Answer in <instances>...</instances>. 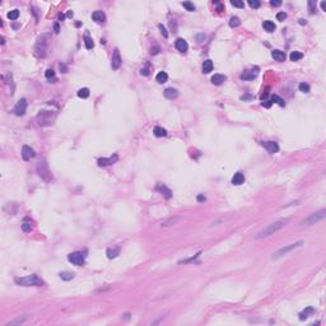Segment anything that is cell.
I'll use <instances>...</instances> for the list:
<instances>
[{"mask_svg": "<svg viewBox=\"0 0 326 326\" xmlns=\"http://www.w3.org/2000/svg\"><path fill=\"white\" fill-rule=\"evenodd\" d=\"M288 223V219H280V220H277L274 223L269 224L268 227H265L263 231H260L256 236V238H265V237H269L271 235H274L275 232H278L279 229H282L284 225Z\"/></svg>", "mask_w": 326, "mask_h": 326, "instance_id": "1", "label": "cell"}, {"mask_svg": "<svg viewBox=\"0 0 326 326\" xmlns=\"http://www.w3.org/2000/svg\"><path fill=\"white\" fill-rule=\"evenodd\" d=\"M14 282L18 285H23V287H41L45 284L44 280L41 278H38L36 274L27 275V277H23V278H15Z\"/></svg>", "mask_w": 326, "mask_h": 326, "instance_id": "2", "label": "cell"}, {"mask_svg": "<svg viewBox=\"0 0 326 326\" xmlns=\"http://www.w3.org/2000/svg\"><path fill=\"white\" fill-rule=\"evenodd\" d=\"M303 241H298V242H294V243H290V245H287V246H284V247H282V248H279V250L277 251V252H274V255H273V260H277V259H280V258H283V256L284 255H287V254H289L290 251H293L294 248H297V247H301V246H303Z\"/></svg>", "mask_w": 326, "mask_h": 326, "instance_id": "3", "label": "cell"}, {"mask_svg": "<svg viewBox=\"0 0 326 326\" xmlns=\"http://www.w3.org/2000/svg\"><path fill=\"white\" fill-rule=\"evenodd\" d=\"M325 215H326V210L325 209H322V210H320V212H317V213H313V214H311V215H310L308 218H306V219L302 222V227H305V225H312V224H316L317 222H320L321 219H324L325 218Z\"/></svg>", "mask_w": 326, "mask_h": 326, "instance_id": "4", "label": "cell"}, {"mask_svg": "<svg viewBox=\"0 0 326 326\" xmlns=\"http://www.w3.org/2000/svg\"><path fill=\"white\" fill-rule=\"evenodd\" d=\"M68 260L73 265H76V266L84 265V255L82 252H71L70 255H68Z\"/></svg>", "mask_w": 326, "mask_h": 326, "instance_id": "5", "label": "cell"}, {"mask_svg": "<svg viewBox=\"0 0 326 326\" xmlns=\"http://www.w3.org/2000/svg\"><path fill=\"white\" fill-rule=\"evenodd\" d=\"M26 110H27V102L24 98H22V99H19L18 103L14 106L13 112L17 115V116H23V115L26 113Z\"/></svg>", "mask_w": 326, "mask_h": 326, "instance_id": "6", "label": "cell"}, {"mask_svg": "<svg viewBox=\"0 0 326 326\" xmlns=\"http://www.w3.org/2000/svg\"><path fill=\"white\" fill-rule=\"evenodd\" d=\"M121 66V57H120V52H118L117 49H115L113 51V55H112V59H111V68L113 70H117L118 68Z\"/></svg>", "mask_w": 326, "mask_h": 326, "instance_id": "7", "label": "cell"}, {"mask_svg": "<svg viewBox=\"0 0 326 326\" xmlns=\"http://www.w3.org/2000/svg\"><path fill=\"white\" fill-rule=\"evenodd\" d=\"M36 156V153H34V151L31 147H28V145H23L22 148V157L24 161H29L31 158H33V157Z\"/></svg>", "mask_w": 326, "mask_h": 326, "instance_id": "8", "label": "cell"}, {"mask_svg": "<svg viewBox=\"0 0 326 326\" xmlns=\"http://www.w3.org/2000/svg\"><path fill=\"white\" fill-rule=\"evenodd\" d=\"M263 145L270 154H274V153H277L279 151V145L275 141H266V143H263Z\"/></svg>", "mask_w": 326, "mask_h": 326, "instance_id": "9", "label": "cell"}, {"mask_svg": "<svg viewBox=\"0 0 326 326\" xmlns=\"http://www.w3.org/2000/svg\"><path fill=\"white\" fill-rule=\"evenodd\" d=\"M175 47L177 49L178 51L185 52V51H187V49H189V45H187V42L183 40V38H177L175 42Z\"/></svg>", "mask_w": 326, "mask_h": 326, "instance_id": "10", "label": "cell"}, {"mask_svg": "<svg viewBox=\"0 0 326 326\" xmlns=\"http://www.w3.org/2000/svg\"><path fill=\"white\" fill-rule=\"evenodd\" d=\"M92 18H93V21L97 22V23H103V22L106 21V15H105V13H103L102 10H96V11H93V14H92Z\"/></svg>", "mask_w": 326, "mask_h": 326, "instance_id": "11", "label": "cell"}, {"mask_svg": "<svg viewBox=\"0 0 326 326\" xmlns=\"http://www.w3.org/2000/svg\"><path fill=\"white\" fill-rule=\"evenodd\" d=\"M271 56H273V59H275V61H285L287 59V55L285 52L280 51V50H274V51H271Z\"/></svg>", "mask_w": 326, "mask_h": 326, "instance_id": "12", "label": "cell"}, {"mask_svg": "<svg viewBox=\"0 0 326 326\" xmlns=\"http://www.w3.org/2000/svg\"><path fill=\"white\" fill-rule=\"evenodd\" d=\"M163 94H164V97L168 99H175L178 97V91L175 89V88H167V89L163 92Z\"/></svg>", "mask_w": 326, "mask_h": 326, "instance_id": "13", "label": "cell"}, {"mask_svg": "<svg viewBox=\"0 0 326 326\" xmlns=\"http://www.w3.org/2000/svg\"><path fill=\"white\" fill-rule=\"evenodd\" d=\"M38 172H40V176H41V177H44L45 180H47L46 175L51 176V173H50V171H49V168H47V164H46L45 162H42V163L38 164Z\"/></svg>", "mask_w": 326, "mask_h": 326, "instance_id": "14", "label": "cell"}, {"mask_svg": "<svg viewBox=\"0 0 326 326\" xmlns=\"http://www.w3.org/2000/svg\"><path fill=\"white\" fill-rule=\"evenodd\" d=\"M157 190H159L161 193H162V195L166 199H170L171 196H172V193H171V190L168 189L167 186H164V185H162V183H158V185H157Z\"/></svg>", "mask_w": 326, "mask_h": 326, "instance_id": "15", "label": "cell"}, {"mask_svg": "<svg viewBox=\"0 0 326 326\" xmlns=\"http://www.w3.org/2000/svg\"><path fill=\"white\" fill-rule=\"evenodd\" d=\"M243 181H245V176H243L242 172H237V173H235V176H233V178H232V183L236 185V186L242 185Z\"/></svg>", "mask_w": 326, "mask_h": 326, "instance_id": "16", "label": "cell"}, {"mask_svg": "<svg viewBox=\"0 0 326 326\" xmlns=\"http://www.w3.org/2000/svg\"><path fill=\"white\" fill-rule=\"evenodd\" d=\"M227 79L225 78V75H222V74H214L212 76V83L215 84V86H220V84H223V82Z\"/></svg>", "mask_w": 326, "mask_h": 326, "instance_id": "17", "label": "cell"}, {"mask_svg": "<svg viewBox=\"0 0 326 326\" xmlns=\"http://www.w3.org/2000/svg\"><path fill=\"white\" fill-rule=\"evenodd\" d=\"M117 161V156H113V158H101L98 159V166H108V164H113V162Z\"/></svg>", "mask_w": 326, "mask_h": 326, "instance_id": "18", "label": "cell"}, {"mask_svg": "<svg viewBox=\"0 0 326 326\" xmlns=\"http://www.w3.org/2000/svg\"><path fill=\"white\" fill-rule=\"evenodd\" d=\"M213 70V61L212 60H205L204 63H203V71H204V74H208V73H210Z\"/></svg>", "mask_w": 326, "mask_h": 326, "instance_id": "19", "label": "cell"}, {"mask_svg": "<svg viewBox=\"0 0 326 326\" xmlns=\"http://www.w3.org/2000/svg\"><path fill=\"white\" fill-rule=\"evenodd\" d=\"M263 27H264V29H265L266 32H269V33H271V32H274V31H275V23L271 22V21H265V22L263 23Z\"/></svg>", "mask_w": 326, "mask_h": 326, "instance_id": "20", "label": "cell"}, {"mask_svg": "<svg viewBox=\"0 0 326 326\" xmlns=\"http://www.w3.org/2000/svg\"><path fill=\"white\" fill-rule=\"evenodd\" d=\"M167 79H168V75H167L166 71H159L158 74H157V76H156V80H157V82H158L159 84L166 83Z\"/></svg>", "mask_w": 326, "mask_h": 326, "instance_id": "21", "label": "cell"}, {"mask_svg": "<svg viewBox=\"0 0 326 326\" xmlns=\"http://www.w3.org/2000/svg\"><path fill=\"white\" fill-rule=\"evenodd\" d=\"M153 133H154V135L158 136V138H162V136H166V135H167L166 129L161 128V126H156L154 130H153Z\"/></svg>", "mask_w": 326, "mask_h": 326, "instance_id": "22", "label": "cell"}, {"mask_svg": "<svg viewBox=\"0 0 326 326\" xmlns=\"http://www.w3.org/2000/svg\"><path fill=\"white\" fill-rule=\"evenodd\" d=\"M118 252H120V248H118V247H116V248H108V250H107V258H108V259H115L118 255Z\"/></svg>", "mask_w": 326, "mask_h": 326, "instance_id": "23", "label": "cell"}, {"mask_svg": "<svg viewBox=\"0 0 326 326\" xmlns=\"http://www.w3.org/2000/svg\"><path fill=\"white\" fill-rule=\"evenodd\" d=\"M60 278L63 279V280H71L73 278H74V273H70V271H61V273L59 274Z\"/></svg>", "mask_w": 326, "mask_h": 326, "instance_id": "24", "label": "cell"}, {"mask_svg": "<svg viewBox=\"0 0 326 326\" xmlns=\"http://www.w3.org/2000/svg\"><path fill=\"white\" fill-rule=\"evenodd\" d=\"M78 97L79 98H88L89 97V89L88 88H82L78 91Z\"/></svg>", "mask_w": 326, "mask_h": 326, "instance_id": "25", "label": "cell"}, {"mask_svg": "<svg viewBox=\"0 0 326 326\" xmlns=\"http://www.w3.org/2000/svg\"><path fill=\"white\" fill-rule=\"evenodd\" d=\"M271 103H278V105H280V106H284L285 103H284V99L283 98H280L279 97V96H277V94H274L273 97H271Z\"/></svg>", "mask_w": 326, "mask_h": 326, "instance_id": "26", "label": "cell"}, {"mask_svg": "<svg viewBox=\"0 0 326 326\" xmlns=\"http://www.w3.org/2000/svg\"><path fill=\"white\" fill-rule=\"evenodd\" d=\"M18 17H19V10L18 9L10 10L9 13H8V18H9L10 21H15V19H18Z\"/></svg>", "mask_w": 326, "mask_h": 326, "instance_id": "27", "label": "cell"}, {"mask_svg": "<svg viewBox=\"0 0 326 326\" xmlns=\"http://www.w3.org/2000/svg\"><path fill=\"white\" fill-rule=\"evenodd\" d=\"M290 60L292 61H298V60H301L302 57H303V55H302L301 52H298V51H293L292 54H290Z\"/></svg>", "mask_w": 326, "mask_h": 326, "instance_id": "28", "label": "cell"}, {"mask_svg": "<svg viewBox=\"0 0 326 326\" xmlns=\"http://www.w3.org/2000/svg\"><path fill=\"white\" fill-rule=\"evenodd\" d=\"M241 24V21L238 17H232L231 21H229V26L232 27V28H235V27H238Z\"/></svg>", "mask_w": 326, "mask_h": 326, "instance_id": "29", "label": "cell"}, {"mask_svg": "<svg viewBox=\"0 0 326 326\" xmlns=\"http://www.w3.org/2000/svg\"><path fill=\"white\" fill-rule=\"evenodd\" d=\"M84 44H86V47L88 49V50H91V49H93V41H92V38L89 37V36H86L84 37Z\"/></svg>", "mask_w": 326, "mask_h": 326, "instance_id": "30", "label": "cell"}, {"mask_svg": "<svg viewBox=\"0 0 326 326\" xmlns=\"http://www.w3.org/2000/svg\"><path fill=\"white\" fill-rule=\"evenodd\" d=\"M182 6L185 8L186 10H189V11H194L195 10V5L193 3H190V1H185V3H182Z\"/></svg>", "mask_w": 326, "mask_h": 326, "instance_id": "31", "label": "cell"}, {"mask_svg": "<svg viewBox=\"0 0 326 326\" xmlns=\"http://www.w3.org/2000/svg\"><path fill=\"white\" fill-rule=\"evenodd\" d=\"M22 231L26 232V233H29L31 231H32V225H31V223H23L22 224Z\"/></svg>", "mask_w": 326, "mask_h": 326, "instance_id": "32", "label": "cell"}, {"mask_svg": "<svg viewBox=\"0 0 326 326\" xmlns=\"http://www.w3.org/2000/svg\"><path fill=\"white\" fill-rule=\"evenodd\" d=\"M298 88H300V91L303 92V93H308V92H310V86H308V84H306V83H301Z\"/></svg>", "mask_w": 326, "mask_h": 326, "instance_id": "33", "label": "cell"}, {"mask_svg": "<svg viewBox=\"0 0 326 326\" xmlns=\"http://www.w3.org/2000/svg\"><path fill=\"white\" fill-rule=\"evenodd\" d=\"M248 4H250L251 8H255V9H258V8H260V5H261V3H260L259 0H248Z\"/></svg>", "mask_w": 326, "mask_h": 326, "instance_id": "34", "label": "cell"}, {"mask_svg": "<svg viewBox=\"0 0 326 326\" xmlns=\"http://www.w3.org/2000/svg\"><path fill=\"white\" fill-rule=\"evenodd\" d=\"M45 76L47 79H51V78H54V76H55V71L52 70V69H47V70H46V73H45Z\"/></svg>", "mask_w": 326, "mask_h": 326, "instance_id": "35", "label": "cell"}, {"mask_svg": "<svg viewBox=\"0 0 326 326\" xmlns=\"http://www.w3.org/2000/svg\"><path fill=\"white\" fill-rule=\"evenodd\" d=\"M231 4L233 6H237V8H243L245 6V3L243 1H238V0H232Z\"/></svg>", "mask_w": 326, "mask_h": 326, "instance_id": "36", "label": "cell"}, {"mask_svg": "<svg viewBox=\"0 0 326 326\" xmlns=\"http://www.w3.org/2000/svg\"><path fill=\"white\" fill-rule=\"evenodd\" d=\"M285 18H287V14L284 13V11H279V13L277 14V19H278V21H280V22L285 21Z\"/></svg>", "mask_w": 326, "mask_h": 326, "instance_id": "37", "label": "cell"}, {"mask_svg": "<svg viewBox=\"0 0 326 326\" xmlns=\"http://www.w3.org/2000/svg\"><path fill=\"white\" fill-rule=\"evenodd\" d=\"M255 76H256V73L255 74H247V73H245V74L241 75V78L242 79H254Z\"/></svg>", "mask_w": 326, "mask_h": 326, "instance_id": "38", "label": "cell"}, {"mask_svg": "<svg viewBox=\"0 0 326 326\" xmlns=\"http://www.w3.org/2000/svg\"><path fill=\"white\" fill-rule=\"evenodd\" d=\"M158 28L161 29V32H162V34H163V36H164V37H166V38H167V37H168V33H167V29H166V28H164V27H163L162 24H158Z\"/></svg>", "mask_w": 326, "mask_h": 326, "instance_id": "39", "label": "cell"}, {"mask_svg": "<svg viewBox=\"0 0 326 326\" xmlns=\"http://www.w3.org/2000/svg\"><path fill=\"white\" fill-rule=\"evenodd\" d=\"M270 4H271L273 6H280V5H282V1H279V0H271Z\"/></svg>", "mask_w": 326, "mask_h": 326, "instance_id": "40", "label": "cell"}, {"mask_svg": "<svg viewBox=\"0 0 326 326\" xmlns=\"http://www.w3.org/2000/svg\"><path fill=\"white\" fill-rule=\"evenodd\" d=\"M158 52H159V47H154V49H152V51H151L152 55H157Z\"/></svg>", "mask_w": 326, "mask_h": 326, "instance_id": "41", "label": "cell"}, {"mask_svg": "<svg viewBox=\"0 0 326 326\" xmlns=\"http://www.w3.org/2000/svg\"><path fill=\"white\" fill-rule=\"evenodd\" d=\"M263 106H264V107H270V106H271V101H266V102H264V103H263Z\"/></svg>", "mask_w": 326, "mask_h": 326, "instance_id": "42", "label": "cell"}, {"mask_svg": "<svg viewBox=\"0 0 326 326\" xmlns=\"http://www.w3.org/2000/svg\"><path fill=\"white\" fill-rule=\"evenodd\" d=\"M241 99H245V101H246V99H252V96H242V97H241Z\"/></svg>", "mask_w": 326, "mask_h": 326, "instance_id": "43", "label": "cell"}, {"mask_svg": "<svg viewBox=\"0 0 326 326\" xmlns=\"http://www.w3.org/2000/svg\"><path fill=\"white\" fill-rule=\"evenodd\" d=\"M321 9H322L324 11H326V1H322V3H321Z\"/></svg>", "mask_w": 326, "mask_h": 326, "instance_id": "44", "label": "cell"}, {"mask_svg": "<svg viewBox=\"0 0 326 326\" xmlns=\"http://www.w3.org/2000/svg\"><path fill=\"white\" fill-rule=\"evenodd\" d=\"M198 200H199V201L205 200V196H203V195H199V196H198Z\"/></svg>", "mask_w": 326, "mask_h": 326, "instance_id": "45", "label": "cell"}, {"mask_svg": "<svg viewBox=\"0 0 326 326\" xmlns=\"http://www.w3.org/2000/svg\"><path fill=\"white\" fill-rule=\"evenodd\" d=\"M55 32H56V33L59 32V26H57V24H55Z\"/></svg>", "mask_w": 326, "mask_h": 326, "instance_id": "46", "label": "cell"}, {"mask_svg": "<svg viewBox=\"0 0 326 326\" xmlns=\"http://www.w3.org/2000/svg\"><path fill=\"white\" fill-rule=\"evenodd\" d=\"M300 23H301V24H305V23H306L305 19H300Z\"/></svg>", "mask_w": 326, "mask_h": 326, "instance_id": "47", "label": "cell"}, {"mask_svg": "<svg viewBox=\"0 0 326 326\" xmlns=\"http://www.w3.org/2000/svg\"><path fill=\"white\" fill-rule=\"evenodd\" d=\"M0 40H1V45L5 44V41H4V37H0Z\"/></svg>", "mask_w": 326, "mask_h": 326, "instance_id": "48", "label": "cell"}]
</instances>
